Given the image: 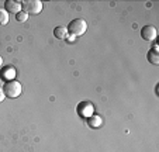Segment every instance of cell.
I'll return each mask as SVG.
<instances>
[{
    "instance_id": "obj_1",
    "label": "cell",
    "mask_w": 159,
    "mask_h": 152,
    "mask_svg": "<svg viewBox=\"0 0 159 152\" xmlns=\"http://www.w3.org/2000/svg\"><path fill=\"white\" fill-rule=\"evenodd\" d=\"M66 30H68V34H70V35H73V37L83 35L87 30V23L83 18H75V20H72L69 23V25L66 27Z\"/></svg>"
},
{
    "instance_id": "obj_2",
    "label": "cell",
    "mask_w": 159,
    "mask_h": 152,
    "mask_svg": "<svg viewBox=\"0 0 159 152\" xmlns=\"http://www.w3.org/2000/svg\"><path fill=\"white\" fill-rule=\"evenodd\" d=\"M3 92H4V96H6V97L16 99L21 94L23 86H21V83L17 81H9L3 85Z\"/></svg>"
},
{
    "instance_id": "obj_3",
    "label": "cell",
    "mask_w": 159,
    "mask_h": 152,
    "mask_svg": "<svg viewBox=\"0 0 159 152\" xmlns=\"http://www.w3.org/2000/svg\"><path fill=\"white\" fill-rule=\"evenodd\" d=\"M21 10L27 14H39L42 12V3L39 0H24L21 2Z\"/></svg>"
},
{
    "instance_id": "obj_4",
    "label": "cell",
    "mask_w": 159,
    "mask_h": 152,
    "mask_svg": "<svg viewBox=\"0 0 159 152\" xmlns=\"http://www.w3.org/2000/svg\"><path fill=\"white\" fill-rule=\"evenodd\" d=\"M156 35H158V33H156V28L153 25H145L141 28V38L145 41H155Z\"/></svg>"
},
{
    "instance_id": "obj_5",
    "label": "cell",
    "mask_w": 159,
    "mask_h": 152,
    "mask_svg": "<svg viewBox=\"0 0 159 152\" xmlns=\"http://www.w3.org/2000/svg\"><path fill=\"white\" fill-rule=\"evenodd\" d=\"M4 10L7 13H17L21 12V2H17V0H6L4 2Z\"/></svg>"
},
{
    "instance_id": "obj_6",
    "label": "cell",
    "mask_w": 159,
    "mask_h": 152,
    "mask_svg": "<svg viewBox=\"0 0 159 152\" xmlns=\"http://www.w3.org/2000/svg\"><path fill=\"white\" fill-rule=\"evenodd\" d=\"M78 113L80 114L82 117H86V118H89L90 116H92V113H93V104H90V103H80V104L78 106Z\"/></svg>"
},
{
    "instance_id": "obj_7",
    "label": "cell",
    "mask_w": 159,
    "mask_h": 152,
    "mask_svg": "<svg viewBox=\"0 0 159 152\" xmlns=\"http://www.w3.org/2000/svg\"><path fill=\"white\" fill-rule=\"evenodd\" d=\"M54 35L57 37L58 39H65L68 37V30L63 25H58V27L54 28Z\"/></svg>"
},
{
    "instance_id": "obj_8",
    "label": "cell",
    "mask_w": 159,
    "mask_h": 152,
    "mask_svg": "<svg viewBox=\"0 0 159 152\" xmlns=\"http://www.w3.org/2000/svg\"><path fill=\"white\" fill-rule=\"evenodd\" d=\"M148 62H151L152 65H159V52L155 49H149L147 54Z\"/></svg>"
},
{
    "instance_id": "obj_9",
    "label": "cell",
    "mask_w": 159,
    "mask_h": 152,
    "mask_svg": "<svg viewBox=\"0 0 159 152\" xmlns=\"http://www.w3.org/2000/svg\"><path fill=\"white\" fill-rule=\"evenodd\" d=\"M3 79H7V82L9 81H14V76H16V69L11 68V66H9V68H6L3 71Z\"/></svg>"
},
{
    "instance_id": "obj_10",
    "label": "cell",
    "mask_w": 159,
    "mask_h": 152,
    "mask_svg": "<svg viewBox=\"0 0 159 152\" xmlns=\"http://www.w3.org/2000/svg\"><path fill=\"white\" fill-rule=\"evenodd\" d=\"M87 124H89L90 127H99V125L102 124V117L100 116H90L89 118H87Z\"/></svg>"
},
{
    "instance_id": "obj_11",
    "label": "cell",
    "mask_w": 159,
    "mask_h": 152,
    "mask_svg": "<svg viewBox=\"0 0 159 152\" xmlns=\"http://www.w3.org/2000/svg\"><path fill=\"white\" fill-rule=\"evenodd\" d=\"M7 23H9V13L3 7H0V25H6Z\"/></svg>"
},
{
    "instance_id": "obj_12",
    "label": "cell",
    "mask_w": 159,
    "mask_h": 152,
    "mask_svg": "<svg viewBox=\"0 0 159 152\" xmlns=\"http://www.w3.org/2000/svg\"><path fill=\"white\" fill-rule=\"evenodd\" d=\"M16 18H17V21L23 23V21H25V20L28 18V14H27V13H24L23 10H21L20 13H17V14H16Z\"/></svg>"
},
{
    "instance_id": "obj_13",
    "label": "cell",
    "mask_w": 159,
    "mask_h": 152,
    "mask_svg": "<svg viewBox=\"0 0 159 152\" xmlns=\"http://www.w3.org/2000/svg\"><path fill=\"white\" fill-rule=\"evenodd\" d=\"M4 99H6V96H4V92H3V89L0 87V103H2Z\"/></svg>"
},
{
    "instance_id": "obj_14",
    "label": "cell",
    "mask_w": 159,
    "mask_h": 152,
    "mask_svg": "<svg viewBox=\"0 0 159 152\" xmlns=\"http://www.w3.org/2000/svg\"><path fill=\"white\" fill-rule=\"evenodd\" d=\"M66 39H68V41H70V42H72V41H75V37H73V35H70V34H68V37H66Z\"/></svg>"
},
{
    "instance_id": "obj_15",
    "label": "cell",
    "mask_w": 159,
    "mask_h": 152,
    "mask_svg": "<svg viewBox=\"0 0 159 152\" xmlns=\"http://www.w3.org/2000/svg\"><path fill=\"white\" fill-rule=\"evenodd\" d=\"M2 65H3V58L0 57V66H2Z\"/></svg>"
}]
</instances>
